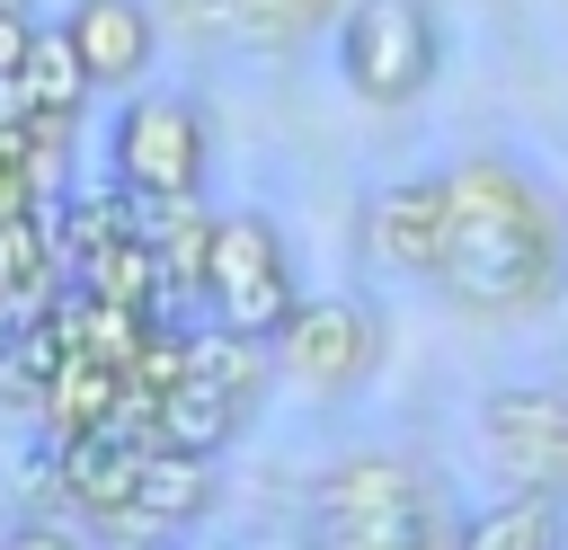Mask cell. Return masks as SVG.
<instances>
[{
    "mask_svg": "<svg viewBox=\"0 0 568 550\" xmlns=\"http://www.w3.org/2000/svg\"><path fill=\"white\" fill-rule=\"evenodd\" d=\"M62 35H71V53H80V71H89V89H142L151 80V62H160V18H151V0H71L62 9Z\"/></svg>",
    "mask_w": 568,
    "mask_h": 550,
    "instance_id": "cell-9",
    "label": "cell"
},
{
    "mask_svg": "<svg viewBox=\"0 0 568 550\" xmlns=\"http://www.w3.org/2000/svg\"><path fill=\"white\" fill-rule=\"evenodd\" d=\"M106 177L133 195H204L213 177V115L195 89H124L106 115Z\"/></svg>",
    "mask_w": 568,
    "mask_h": 550,
    "instance_id": "cell-4",
    "label": "cell"
},
{
    "mask_svg": "<svg viewBox=\"0 0 568 550\" xmlns=\"http://www.w3.org/2000/svg\"><path fill=\"white\" fill-rule=\"evenodd\" d=\"M27 204H44L36 160H27V115H0V213H27Z\"/></svg>",
    "mask_w": 568,
    "mask_h": 550,
    "instance_id": "cell-20",
    "label": "cell"
},
{
    "mask_svg": "<svg viewBox=\"0 0 568 550\" xmlns=\"http://www.w3.org/2000/svg\"><path fill=\"white\" fill-rule=\"evenodd\" d=\"M18 89H27V115H80L98 98L89 71H80V53H71V35H62V18H36L27 62H18Z\"/></svg>",
    "mask_w": 568,
    "mask_h": 550,
    "instance_id": "cell-16",
    "label": "cell"
},
{
    "mask_svg": "<svg viewBox=\"0 0 568 550\" xmlns=\"http://www.w3.org/2000/svg\"><path fill=\"white\" fill-rule=\"evenodd\" d=\"M213 550H240V541H213Z\"/></svg>",
    "mask_w": 568,
    "mask_h": 550,
    "instance_id": "cell-24",
    "label": "cell"
},
{
    "mask_svg": "<svg viewBox=\"0 0 568 550\" xmlns=\"http://www.w3.org/2000/svg\"><path fill=\"white\" fill-rule=\"evenodd\" d=\"M186 373L195 381H222V390H240L248 408L266 399V381H275V346L266 337H240V328H222V319H186Z\"/></svg>",
    "mask_w": 568,
    "mask_h": 550,
    "instance_id": "cell-17",
    "label": "cell"
},
{
    "mask_svg": "<svg viewBox=\"0 0 568 550\" xmlns=\"http://www.w3.org/2000/svg\"><path fill=\"white\" fill-rule=\"evenodd\" d=\"M462 506L417 497V506H373V515H302V550H453Z\"/></svg>",
    "mask_w": 568,
    "mask_h": 550,
    "instance_id": "cell-11",
    "label": "cell"
},
{
    "mask_svg": "<svg viewBox=\"0 0 568 550\" xmlns=\"http://www.w3.org/2000/svg\"><path fill=\"white\" fill-rule=\"evenodd\" d=\"M328 62H337L346 98L417 106L444 71V18H435V0H346L328 18Z\"/></svg>",
    "mask_w": 568,
    "mask_h": 550,
    "instance_id": "cell-2",
    "label": "cell"
},
{
    "mask_svg": "<svg viewBox=\"0 0 568 550\" xmlns=\"http://www.w3.org/2000/svg\"><path fill=\"white\" fill-rule=\"evenodd\" d=\"M0 550H98V532H89L80 515H36V506H18Z\"/></svg>",
    "mask_w": 568,
    "mask_h": 550,
    "instance_id": "cell-19",
    "label": "cell"
},
{
    "mask_svg": "<svg viewBox=\"0 0 568 550\" xmlns=\"http://www.w3.org/2000/svg\"><path fill=\"white\" fill-rule=\"evenodd\" d=\"M248 417H257V408H248L240 390H222V381H195V373H178V381L160 390L151 444H178V452H231V435H240Z\"/></svg>",
    "mask_w": 568,
    "mask_h": 550,
    "instance_id": "cell-14",
    "label": "cell"
},
{
    "mask_svg": "<svg viewBox=\"0 0 568 550\" xmlns=\"http://www.w3.org/2000/svg\"><path fill=\"white\" fill-rule=\"evenodd\" d=\"M479 452L506 488L568 497V390L559 381H506L479 399Z\"/></svg>",
    "mask_w": 568,
    "mask_h": 550,
    "instance_id": "cell-6",
    "label": "cell"
},
{
    "mask_svg": "<svg viewBox=\"0 0 568 550\" xmlns=\"http://www.w3.org/2000/svg\"><path fill=\"white\" fill-rule=\"evenodd\" d=\"M18 328H27V310H18V302H9V293H0V364H9V355H18Z\"/></svg>",
    "mask_w": 568,
    "mask_h": 550,
    "instance_id": "cell-21",
    "label": "cell"
},
{
    "mask_svg": "<svg viewBox=\"0 0 568 550\" xmlns=\"http://www.w3.org/2000/svg\"><path fill=\"white\" fill-rule=\"evenodd\" d=\"M195 302H204V319H222V328H240V337H266V346H275V328H284V319H293V302H302V275H293L284 222H275V213H257V204L213 213Z\"/></svg>",
    "mask_w": 568,
    "mask_h": 550,
    "instance_id": "cell-3",
    "label": "cell"
},
{
    "mask_svg": "<svg viewBox=\"0 0 568 550\" xmlns=\"http://www.w3.org/2000/svg\"><path fill=\"white\" fill-rule=\"evenodd\" d=\"M346 0H222V44H257V53H284L302 35H320Z\"/></svg>",
    "mask_w": 568,
    "mask_h": 550,
    "instance_id": "cell-18",
    "label": "cell"
},
{
    "mask_svg": "<svg viewBox=\"0 0 568 550\" xmlns=\"http://www.w3.org/2000/svg\"><path fill=\"white\" fill-rule=\"evenodd\" d=\"M453 550H568V497L506 488V497H488L479 515H462Z\"/></svg>",
    "mask_w": 568,
    "mask_h": 550,
    "instance_id": "cell-15",
    "label": "cell"
},
{
    "mask_svg": "<svg viewBox=\"0 0 568 550\" xmlns=\"http://www.w3.org/2000/svg\"><path fill=\"white\" fill-rule=\"evenodd\" d=\"M53 479H62V506H71L89 532H106V523L133 506L142 444H133V435H115V426H98V435H71V444H53Z\"/></svg>",
    "mask_w": 568,
    "mask_h": 550,
    "instance_id": "cell-10",
    "label": "cell"
},
{
    "mask_svg": "<svg viewBox=\"0 0 568 550\" xmlns=\"http://www.w3.org/2000/svg\"><path fill=\"white\" fill-rule=\"evenodd\" d=\"M435 293L479 328H515V319L559 310V293H568V195L515 151L453 160L444 169Z\"/></svg>",
    "mask_w": 568,
    "mask_h": 550,
    "instance_id": "cell-1",
    "label": "cell"
},
{
    "mask_svg": "<svg viewBox=\"0 0 568 550\" xmlns=\"http://www.w3.org/2000/svg\"><path fill=\"white\" fill-rule=\"evenodd\" d=\"M98 550H169L160 532H142V541H98Z\"/></svg>",
    "mask_w": 568,
    "mask_h": 550,
    "instance_id": "cell-22",
    "label": "cell"
},
{
    "mask_svg": "<svg viewBox=\"0 0 568 550\" xmlns=\"http://www.w3.org/2000/svg\"><path fill=\"white\" fill-rule=\"evenodd\" d=\"M390 364V319L364 293H302L293 319L275 328V373L311 399H346Z\"/></svg>",
    "mask_w": 568,
    "mask_h": 550,
    "instance_id": "cell-5",
    "label": "cell"
},
{
    "mask_svg": "<svg viewBox=\"0 0 568 550\" xmlns=\"http://www.w3.org/2000/svg\"><path fill=\"white\" fill-rule=\"evenodd\" d=\"M355 257H364L373 275L435 284V257H444V169L382 177V186L355 204Z\"/></svg>",
    "mask_w": 568,
    "mask_h": 550,
    "instance_id": "cell-7",
    "label": "cell"
},
{
    "mask_svg": "<svg viewBox=\"0 0 568 550\" xmlns=\"http://www.w3.org/2000/svg\"><path fill=\"white\" fill-rule=\"evenodd\" d=\"M417 497H444V479L426 461H408V452H337L311 479L302 515H373V506H417Z\"/></svg>",
    "mask_w": 568,
    "mask_h": 550,
    "instance_id": "cell-12",
    "label": "cell"
},
{
    "mask_svg": "<svg viewBox=\"0 0 568 550\" xmlns=\"http://www.w3.org/2000/svg\"><path fill=\"white\" fill-rule=\"evenodd\" d=\"M115 408H124V364L71 346V355L53 364V381H44V399H36V426H44V444H71V435L115 426Z\"/></svg>",
    "mask_w": 568,
    "mask_h": 550,
    "instance_id": "cell-13",
    "label": "cell"
},
{
    "mask_svg": "<svg viewBox=\"0 0 568 550\" xmlns=\"http://www.w3.org/2000/svg\"><path fill=\"white\" fill-rule=\"evenodd\" d=\"M27 9H36V0H0V18H27Z\"/></svg>",
    "mask_w": 568,
    "mask_h": 550,
    "instance_id": "cell-23",
    "label": "cell"
},
{
    "mask_svg": "<svg viewBox=\"0 0 568 550\" xmlns=\"http://www.w3.org/2000/svg\"><path fill=\"white\" fill-rule=\"evenodd\" d=\"M222 506V452H178V444H142V479L133 506L98 532V541H142V532H195Z\"/></svg>",
    "mask_w": 568,
    "mask_h": 550,
    "instance_id": "cell-8",
    "label": "cell"
}]
</instances>
